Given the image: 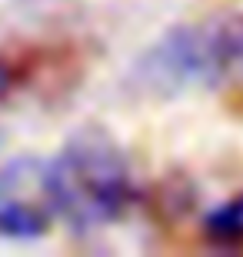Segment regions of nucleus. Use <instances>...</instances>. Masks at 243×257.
Wrapping results in <instances>:
<instances>
[{
    "label": "nucleus",
    "mask_w": 243,
    "mask_h": 257,
    "mask_svg": "<svg viewBox=\"0 0 243 257\" xmlns=\"http://www.w3.org/2000/svg\"><path fill=\"white\" fill-rule=\"evenodd\" d=\"M57 217L77 230L103 227L130 207L133 177L120 147L100 131H84L47 164Z\"/></svg>",
    "instance_id": "2"
},
{
    "label": "nucleus",
    "mask_w": 243,
    "mask_h": 257,
    "mask_svg": "<svg viewBox=\"0 0 243 257\" xmlns=\"http://www.w3.org/2000/svg\"><path fill=\"white\" fill-rule=\"evenodd\" d=\"M57 217L50 197L47 164L14 161L0 171V234L40 237Z\"/></svg>",
    "instance_id": "3"
},
{
    "label": "nucleus",
    "mask_w": 243,
    "mask_h": 257,
    "mask_svg": "<svg viewBox=\"0 0 243 257\" xmlns=\"http://www.w3.org/2000/svg\"><path fill=\"white\" fill-rule=\"evenodd\" d=\"M133 74L160 97L213 90L243 77V14H213L167 30Z\"/></svg>",
    "instance_id": "1"
},
{
    "label": "nucleus",
    "mask_w": 243,
    "mask_h": 257,
    "mask_svg": "<svg viewBox=\"0 0 243 257\" xmlns=\"http://www.w3.org/2000/svg\"><path fill=\"white\" fill-rule=\"evenodd\" d=\"M206 230L216 240H243V194L216 207L206 220Z\"/></svg>",
    "instance_id": "4"
}]
</instances>
